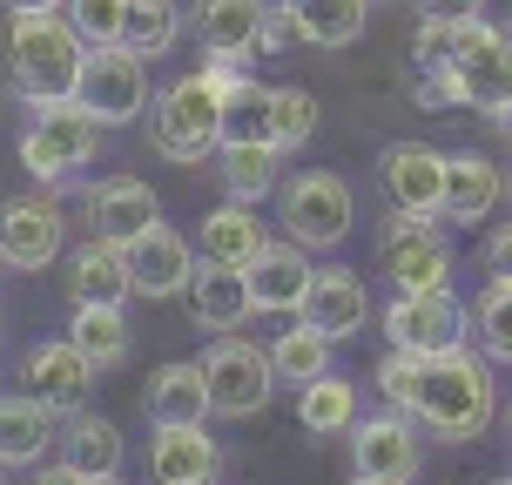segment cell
I'll use <instances>...</instances> for the list:
<instances>
[{
	"label": "cell",
	"instance_id": "obj_15",
	"mask_svg": "<svg viewBox=\"0 0 512 485\" xmlns=\"http://www.w3.org/2000/svg\"><path fill=\"white\" fill-rule=\"evenodd\" d=\"M128 277H135V297H189V283H196V243L176 236L162 216H155L149 230L128 243Z\"/></svg>",
	"mask_w": 512,
	"mask_h": 485
},
{
	"label": "cell",
	"instance_id": "obj_22",
	"mask_svg": "<svg viewBox=\"0 0 512 485\" xmlns=\"http://www.w3.org/2000/svg\"><path fill=\"white\" fill-rule=\"evenodd\" d=\"M250 317H256L250 277H243V270H230V263H203V270H196V283H189V324H196V331H209V337H230V331H243Z\"/></svg>",
	"mask_w": 512,
	"mask_h": 485
},
{
	"label": "cell",
	"instance_id": "obj_36",
	"mask_svg": "<svg viewBox=\"0 0 512 485\" xmlns=\"http://www.w3.org/2000/svg\"><path fill=\"white\" fill-rule=\"evenodd\" d=\"M223 142H270V88L243 81L223 102Z\"/></svg>",
	"mask_w": 512,
	"mask_h": 485
},
{
	"label": "cell",
	"instance_id": "obj_8",
	"mask_svg": "<svg viewBox=\"0 0 512 485\" xmlns=\"http://www.w3.org/2000/svg\"><path fill=\"white\" fill-rule=\"evenodd\" d=\"M149 102H155L149 61L128 48V41H115V48H88V61H81V88H75V108H88V122L128 128V122L149 115Z\"/></svg>",
	"mask_w": 512,
	"mask_h": 485
},
{
	"label": "cell",
	"instance_id": "obj_6",
	"mask_svg": "<svg viewBox=\"0 0 512 485\" xmlns=\"http://www.w3.org/2000/svg\"><path fill=\"white\" fill-rule=\"evenodd\" d=\"M351 216H358L351 182L331 176V169H297V176L277 182V223H283V236L304 243L310 256L337 250V243L351 236Z\"/></svg>",
	"mask_w": 512,
	"mask_h": 485
},
{
	"label": "cell",
	"instance_id": "obj_18",
	"mask_svg": "<svg viewBox=\"0 0 512 485\" xmlns=\"http://www.w3.org/2000/svg\"><path fill=\"white\" fill-rule=\"evenodd\" d=\"M499 203H506V169H499L486 149H452L445 155V203H438L445 223H486Z\"/></svg>",
	"mask_w": 512,
	"mask_h": 485
},
{
	"label": "cell",
	"instance_id": "obj_40",
	"mask_svg": "<svg viewBox=\"0 0 512 485\" xmlns=\"http://www.w3.org/2000/svg\"><path fill=\"white\" fill-rule=\"evenodd\" d=\"M297 41H304V34H297L290 0H270V7H263V54H290Z\"/></svg>",
	"mask_w": 512,
	"mask_h": 485
},
{
	"label": "cell",
	"instance_id": "obj_21",
	"mask_svg": "<svg viewBox=\"0 0 512 485\" xmlns=\"http://www.w3.org/2000/svg\"><path fill=\"white\" fill-rule=\"evenodd\" d=\"M68 304H128L135 297V277H128V250L108 243V236H88L81 250H68Z\"/></svg>",
	"mask_w": 512,
	"mask_h": 485
},
{
	"label": "cell",
	"instance_id": "obj_50",
	"mask_svg": "<svg viewBox=\"0 0 512 485\" xmlns=\"http://www.w3.org/2000/svg\"><path fill=\"white\" fill-rule=\"evenodd\" d=\"M506 425H512V405H506Z\"/></svg>",
	"mask_w": 512,
	"mask_h": 485
},
{
	"label": "cell",
	"instance_id": "obj_1",
	"mask_svg": "<svg viewBox=\"0 0 512 485\" xmlns=\"http://www.w3.org/2000/svg\"><path fill=\"white\" fill-rule=\"evenodd\" d=\"M418 432L445 438V445H472V438L492 432V418H499V378H492V358L486 351H472V344H452V351H438L425 358V378H418Z\"/></svg>",
	"mask_w": 512,
	"mask_h": 485
},
{
	"label": "cell",
	"instance_id": "obj_33",
	"mask_svg": "<svg viewBox=\"0 0 512 485\" xmlns=\"http://www.w3.org/2000/svg\"><path fill=\"white\" fill-rule=\"evenodd\" d=\"M472 344L492 364H512V283L506 277H486V290L472 297Z\"/></svg>",
	"mask_w": 512,
	"mask_h": 485
},
{
	"label": "cell",
	"instance_id": "obj_10",
	"mask_svg": "<svg viewBox=\"0 0 512 485\" xmlns=\"http://www.w3.org/2000/svg\"><path fill=\"white\" fill-rule=\"evenodd\" d=\"M68 256V209L54 189H27L0 203V263L7 270H54Z\"/></svg>",
	"mask_w": 512,
	"mask_h": 485
},
{
	"label": "cell",
	"instance_id": "obj_17",
	"mask_svg": "<svg viewBox=\"0 0 512 485\" xmlns=\"http://www.w3.org/2000/svg\"><path fill=\"white\" fill-rule=\"evenodd\" d=\"M149 479L155 485H216L223 479V445H216V432H203V425H155Z\"/></svg>",
	"mask_w": 512,
	"mask_h": 485
},
{
	"label": "cell",
	"instance_id": "obj_20",
	"mask_svg": "<svg viewBox=\"0 0 512 485\" xmlns=\"http://www.w3.org/2000/svg\"><path fill=\"white\" fill-rule=\"evenodd\" d=\"M155 216H162V203H155V189L142 176H102L88 189V230L108 236V243H122V250L149 230Z\"/></svg>",
	"mask_w": 512,
	"mask_h": 485
},
{
	"label": "cell",
	"instance_id": "obj_23",
	"mask_svg": "<svg viewBox=\"0 0 512 485\" xmlns=\"http://www.w3.org/2000/svg\"><path fill=\"white\" fill-rule=\"evenodd\" d=\"M263 7L270 0H196V41H203V54H223V61L250 68L263 54Z\"/></svg>",
	"mask_w": 512,
	"mask_h": 485
},
{
	"label": "cell",
	"instance_id": "obj_48",
	"mask_svg": "<svg viewBox=\"0 0 512 485\" xmlns=\"http://www.w3.org/2000/svg\"><path fill=\"white\" fill-rule=\"evenodd\" d=\"M7 472H14V465H7V459H0V479H7Z\"/></svg>",
	"mask_w": 512,
	"mask_h": 485
},
{
	"label": "cell",
	"instance_id": "obj_16",
	"mask_svg": "<svg viewBox=\"0 0 512 485\" xmlns=\"http://www.w3.org/2000/svg\"><path fill=\"white\" fill-rule=\"evenodd\" d=\"M250 304H256V317H297L304 310V297H310V277H317V263H310V250L304 243H263V250L250 256Z\"/></svg>",
	"mask_w": 512,
	"mask_h": 485
},
{
	"label": "cell",
	"instance_id": "obj_47",
	"mask_svg": "<svg viewBox=\"0 0 512 485\" xmlns=\"http://www.w3.org/2000/svg\"><path fill=\"white\" fill-rule=\"evenodd\" d=\"M0 358H7V324H0Z\"/></svg>",
	"mask_w": 512,
	"mask_h": 485
},
{
	"label": "cell",
	"instance_id": "obj_9",
	"mask_svg": "<svg viewBox=\"0 0 512 485\" xmlns=\"http://www.w3.org/2000/svg\"><path fill=\"white\" fill-rule=\"evenodd\" d=\"M203 378H209V411H216V418H256V411H270V398H277L270 351L250 344L243 331L216 337L203 351Z\"/></svg>",
	"mask_w": 512,
	"mask_h": 485
},
{
	"label": "cell",
	"instance_id": "obj_13",
	"mask_svg": "<svg viewBox=\"0 0 512 485\" xmlns=\"http://www.w3.org/2000/svg\"><path fill=\"white\" fill-rule=\"evenodd\" d=\"M21 391L41 411H54V418H75V411H88L95 364L81 358L68 337H48V344H34V351L21 358Z\"/></svg>",
	"mask_w": 512,
	"mask_h": 485
},
{
	"label": "cell",
	"instance_id": "obj_31",
	"mask_svg": "<svg viewBox=\"0 0 512 485\" xmlns=\"http://www.w3.org/2000/svg\"><path fill=\"white\" fill-rule=\"evenodd\" d=\"M61 459L88 472V479H108V472H122V432H115V418L102 411H75L68 418V452Z\"/></svg>",
	"mask_w": 512,
	"mask_h": 485
},
{
	"label": "cell",
	"instance_id": "obj_51",
	"mask_svg": "<svg viewBox=\"0 0 512 485\" xmlns=\"http://www.w3.org/2000/svg\"><path fill=\"white\" fill-rule=\"evenodd\" d=\"M492 485H512V479H492Z\"/></svg>",
	"mask_w": 512,
	"mask_h": 485
},
{
	"label": "cell",
	"instance_id": "obj_30",
	"mask_svg": "<svg viewBox=\"0 0 512 485\" xmlns=\"http://www.w3.org/2000/svg\"><path fill=\"white\" fill-rule=\"evenodd\" d=\"M331 351H337V337H324L317 324H290V331L270 344V371H277V384L304 391L310 378H324V371H331Z\"/></svg>",
	"mask_w": 512,
	"mask_h": 485
},
{
	"label": "cell",
	"instance_id": "obj_37",
	"mask_svg": "<svg viewBox=\"0 0 512 485\" xmlns=\"http://www.w3.org/2000/svg\"><path fill=\"white\" fill-rule=\"evenodd\" d=\"M61 14L75 21V34L88 48H115L128 27V0H61Z\"/></svg>",
	"mask_w": 512,
	"mask_h": 485
},
{
	"label": "cell",
	"instance_id": "obj_52",
	"mask_svg": "<svg viewBox=\"0 0 512 485\" xmlns=\"http://www.w3.org/2000/svg\"><path fill=\"white\" fill-rule=\"evenodd\" d=\"M0 270H7V263H0Z\"/></svg>",
	"mask_w": 512,
	"mask_h": 485
},
{
	"label": "cell",
	"instance_id": "obj_14",
	"mask_svg": "<svg viewBox=\"0 0 512 485\" xmlns=\"http://www.w3.org/2000/svg\"><path fill=\"white\" fill-rule=\"evenodd\" d=\"M378 189L391 209L438 216V203H445V149H432V142H391L378 155Z\"/></svg>",
	"mask_w": 512,
	"mask_h": 485
},
{
	"label": "cell",
	"instance_id": "obj_11",
	"mask_svg": "<svg viewBox=\"0 0 512 485\" xmlns=\"http://www.w3.org/2000/svg\"><path fill=\"white\" fill-rule=\"evenodd\" d=\"M384 344L391 351H418V358H438V351H452L465 344V304L452 290H418V297H398L391 290V304H384Z\"/></svg>",
	"mask_w": 512,
	"mask_h": 485
},
{
	"label": "cell",
	"instance_id": "obj_4",
	"mask_svg": "<svg viewBox=\"0 0 512 485\" xmlns=\"http://www.w3.org/2000/svg\"><path fill=\"white\" fill-rule=\"evenodd\" d=\"M445 75L459 108H479L492 122H512V34L479 21H452V54H445Z\"/></svg>",
	"mask_w": 512,
	"mask_h": 485
},
{
	"label": "cell",
	"instance_id": "obj_38",
	"mask_svg": "<svg viewBox=\"0 0 512 485\" xmlns=\"http://www.w3.org/2000/svg\"><path fill=\"white\" fill-rule=\"evenodd\" d=\"M371 378H378V398H384L391 411H411V405H418V378H425V358H418V351H384Z\"/></svg>",
	"mask_w": 512,
	"mask_h": 485
},
{
	"label": "cell",
	"instance_id": "obj_49",
	"mask_svg": "<svg viewBox=\"0 0 512 485\" xmlns=\"http://www.w3.org/2000/svg\"><path fill=\"white\" fill-rule=\"evenodd\" d=\"M506 196H512V169H506Z\"/></svg>",
	"mask_w": 512,
	"mask_h": 485
},
{
	"label": "cell",
	"instance_id": "obj_5",
	"mask_svg": "<svg viewBox=\"0 0 512 485\" xmlns=\"http://www.w3.org/2000/svg\"><path fill=\"white\" fill-rule=\"evenodd\" d=\"M438 223L445 216H411V209H391L378 223V270L391 277L398 297L452 290V243H445Z\"/></svg>",
	"mask_w": 512,
	"mask_h": 485
},
{
	"label": "cell",
	"instance_id": "obj_29",
	"mask_svg": "<svg viewBox=\"0 0 512 485\" xmlns=\"http://www.w3.org/2000/svg\"><path fill=\"white\" fill-rule=\"evenodd\" d=\"M297 425L317 438H337L358 425V384L337 378V371H324V378H310L304 391H297Z\"/></svg>",
	"mask_w": 512,
	"mask_h": 485
},
{
	"label": "cell",
	"instance_id": "obj_39",
	"mask_svg": "<svg viewBox=\"0 0 512 485\" xmlns=\"http://www.w3.org/2000/svg\"><path fill=\"white\" fill-rule=\"evenodd\" d=\"M445 54H452V21H432V14H418L411 61H418V68H445Z\"/></svg>",
	"mask_w": 512,
	"mask_h": 485
},
{
	"label": "cell",
	"instance_id": "obj_32",
	"mask_svg": "<svg viewBox=\"0 0 512 485\" xmlns=\"http://www.w3.org/2000/svg\"><path fill=\"white\" fill-rule=\"evenodd\" d=\"M290 14H297V34L310 48H351L364 34L371 0H290Z\"/></svg>",
	"mask_w": 512,
	"mask_h": 485
},
{
	"label": "cell",
	"instance_id": "obj_46",
	"mask_svg": "<svg viewBox=\"0 0 512 485\" xmlns=\"http://www.w3.org/2000/svg\"><path fill=\"white\" fill-rule=\"evenodd\" d=\"M351 485H384V479H364V472H351Z\"/></svg>",
	"mask_w": 512,
	"mask_h": 485
},
{
	"label": "cell",
	"instance_id": "obj_25",
	"mask_svg": "<svg viewBox=\"0 0 512 485\" xmlns=\"http://www.w3.org/2000/svg\"><path fill=\"white\" fill-rule=\"evenodd\" d=\"M270 236H263V216H256V203H236V196H223V203L203 216V230H196V256L203 263H230V270H250V256L263 250Z\"/></svg>",
	"mask_w": 512,
	"mask_h": 485
},
{
	"label": "cell",
	"instance_id": "obj_27",
	"mask_svg": "<svg viewBox=\"0 0 512 485\" xmlns=\"http://www.w3.org/2000/svg\"><path fill=\"white\" fill-rule=\"evenodd\" d=\"M54 452V411H41L27 391H14V398H0V459L7 465H48Z\"/></svg>",
	"mask_w": 512,
	"mask_h": 485
},
{
	"label": "cell",
	"instance_id": "obj_3",
	"mask_svg": "<svg viewBox=\"0 0 512 485\" xmlns=\"http://www.w3.org/2000/svg\"><path fill=\"white\" fill-rule=\"evenodd\" d=\"M149 142L162 162H182V169H196V162H209L223 149V95L203 81V68L176 75L149 102Z\"/></svg>",
	"mask_w": 512,
	"mask_h": 485
},
{
	"label": "cell",
	"instance_id": "obj_44",
	"mask_svg": "<svg viewBox=\"0 0 512 485\" xmlns=\"http://www.w3.org/2000/svg\"><path fill=\"white\" fill-rule=\"evenodd\" d=\"M7 14H48V7H61V0H0Z\"/></svg>",
	"mask_w": 512,
	"mask_h": 485
},
{
	"label": "cell",
	"instance_id": "obj_43",
	"mask_svg": "<svg viewBox=\"0 0 512 485\" xmlns=\"http://www.w3.org/2000/svg\"><path fill=\"white\" fill-rule=\"evenodd\" d=\"M27 485H88V472H75V465L61 459V465H34V479Z\"/></svg>",
	"mask_w": 512,
	"mask_h": 485
},
{
	"label": "cell",
	"instance_id": "obj_35",
	"mask_svg": "<svg viewBox=\"0 0 512 485\" xmlns=\"http://www.w3.org/2000/svg\"><path fill=\"white\" fill-rule=\"evenodd\" d=\"M310 135H317V95L310 88H270V142L290 155Z\"/></svg>",
	"mask_w": 512,
	"mask_h": 485
},
{
	"label": "cell",
	"instance_id": "obj_41",
	"mask_svg": "<svg viewBox=\"0 0 512 485\" xmlns=\"http://www.w3.org/2000/svg\"><path fill=\"white\" fill-rule=\"evenodd\" d=\"M479 263H486V277H506L512 283V223H499V230L486 236V256H479Z\"/></svg>",
	"mask_w": 512,
	"mask_h": 485
},
{
	"label": "cell",
	"instance_id": "obj_19",
	"mask_svg": "<svg viewBox=\"0 0 512 485\" xmlns=\"http://www.w3.org/2000/svg\"><path fill=\"white\" fill-rule=\"evenodd\" d=\"M304 324H317L324 337H358L371 324V290H364L358 270H337V263H317V277H310V297L297 310Z\"/></svg>",
	"mask_w": 512,
	"mask_h": 485
},
{
	"label": "cell",
	"instance_id": "obj_34",
	"mask_svg": "<svg viewBox=\"0 0 512 485\" xmlns=\"http://www.w3.org/2000/svg\"><path fill=\"white\" fill-rule=\"evenodd\" d=\"M122 41L142 61H155V54H169L182 41V7L176 0H128V27H122Z\"/></svg>",
	"mask_w": 512,
	"mask_h": 485
},
{
	"label": "cell",
	"instance_id": "obj_28",
	"mask_svg": "<svg viewBox=\"0 0 512 485\" xmlns=\"http://www.w3.org/2000/svg\"><path fill=\"white\" fill-rule=\"evenodd\" d=\"M68 344H75L95 371H115V364L128 358V317H122V304H75V317H68Z\"/></svg>",
	"mask_w": 512,
	"mask_h": 485
},
{
	"label": "cell",
	"instance_id": "obj_12",
	"mask_svg": "<svg viewBox=\"0 0 512 485\" xmlns=\"http://www.w3.org/2000/svg\"><path fill=\"white\" fill-rule=\"evenodd\" d=\"M418 465H425V445H418V418L411 411L384 405L378 418H358L351 425V472L384 479V485H411Z\"/></svg>",
	"mask_w": 512,
	"mask_h": 485
},
{
	"label": "cell",
	"instance_id": "obj_24",
	"mask_svg": "<svg viewBox=\"0 0 512 485\" xmlns=\"http://www.w3.org/2000/svg\"><path fill=\"white\" fill-rule=\"evenodd\" d=\"M142 411H149V425H203V418H209L203 358L155 364V371H149V391H142Z\"/></svg>",
	"mask_w": 512,
	"mask_h": 485
},
{
	"label": "cell",
	"instance_id": "obj_45",
	"mask_svg": "<svg viewBox=\"0 0 512 485\" xmlns=\"http://www.w3.org/2000/svg\"><path fill=\"white\" fill-rule=\"evenodd\" d=\"M88 485H122V472H108V479H88Z\"/></svg>",
	"mask_w": 512,
	"mask_h": 485
},
{
	"label": "cell",
	"instance_id": "obj_26",
	"mask_svg": "<svg viewBox=\"0 0 512 485\" xmlns=\"http://www.w3.org/2000/svg\"><path fill=\"white\" fill-rule=\"evenodd\" d=\"M216 169H223V196L263 203V196H277V182H283V149L277 142H223Z\"/></svg>",
	"mask_w": 512,
	"mask_h": 485
},
{
	"label": "cell",
	"instance_id": "obj_7",
	"mask_svg": "<svg viewBox=\"0 0 512 485\" xmlns=\"http://www.w3.org/2000/svg\"><path fill=\"white\" fill-rule=\"evenodd\" d=\"M102 155V122H88V108L61 102V108H34V122L21 135V169L41 189L88 176V162Z\"/></svg>",
	"mask_w": 512,
	"mask_h": 485
},
{
	"label": "cell",
	"instance_id": "obj_2",
	"mask_svg": "<svg viewBox=\"0 0 512 485\" xmlns=\"http://www.w3.org/2000/svg\"><path fill=\"white\" fill-rule=\"evenodd\" d=\"M0 54H7V88H14L27 108L75 102L88 41L75 34V21H68L61 7H48V14H7V48Z\"/></svg>",
	"mask_w": 512,
	"mask_h": 485
},
{
	"label": "cell",
	"instance_id": "obj_42",
	"mask_svg": "<svg viewBox=\"0 0 512 485\" xmlns=\"http://www.w3.org/2000/svg\"><path fill=\"white\" fill-rule=\"evenodd\" d=\"M418 14H432V21H479L486 0H418Z\"/></svg>",
	"mask_w": 512,
	"mask_h": 485
}]
</instances>
